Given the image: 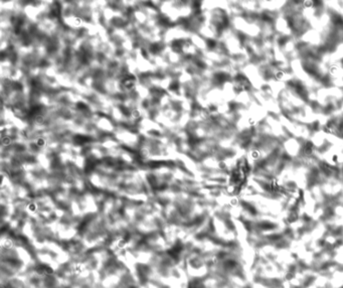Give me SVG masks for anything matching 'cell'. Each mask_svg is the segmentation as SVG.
Masks as SVG:
<instances>
[{"label": "cell", "mask_w": 343, "mask_h": 288, "mask_svg": "<svg viewBox=\"0 0 343 288\" xmlns=\"http://www.w3.org/2000/svg\"><path fill=\"white\" fill-rule=\"evenodd\" d=\"M35 144H36V146H37V147L41 148V147L46 146V139L43 138V137H38V138L36 139V141H35Z\"/></svg>", "instance_id": "cell-1"}, {"label": "cell", "mask_w": 343, "mask_h": 288, "mask_svg": "<svg viewBox=\"0 0 343 288\" xmlns=\"http://www.w3.org/2000/svg\"><path fill=\"white\" fill-rule=\"evenodd\" d=\"M1 143L2 145H4V146H8V145L11 144V138L8 136H3L1 139Z\"/></svg>", "instance_id": "cell-2"}, {"label": "cell", "mask_w": 343, "mask_h": 288, "mask_svg": "<svg viewBox=\"0 0 343 288\" xmlns=\"http://www.w3.org/2000/svg\"><path fill=\"white\" fill-rule=\"evenodd\" d=\"M131 115H132V117L135 118V119H138V118H140V116H141V114H140V111L137 110V109L136 110H132Z\"/></svg>", "instance_id": "cell-3"}, {"label": "cell", "mask_w": 343, "mask_h": 288, "mask_svg": "<svg viewBox=\"0 0 343 288\" xmlns=\"http://www.w3.org/2000/svg\"><path fill=\"white\" fill-rule=\"evenodd\" d=\"M28 210L31 211V212H34V211L36 210V205L33 203H30L29 205H28Z\"/></svg>", "instance_id": "cell-4"}]
</instances>
